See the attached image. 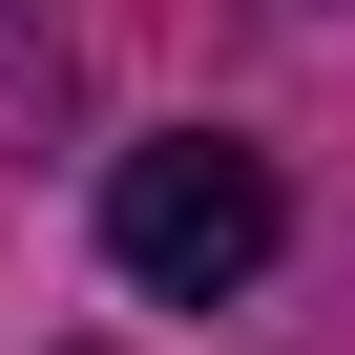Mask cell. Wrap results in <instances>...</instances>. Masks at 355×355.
<instances>
[{"mask_svg": "<svg viewBox=\"0 0 355 355\" xmlns=\"http://www.w3.org/2000/svg\"><path fill=\"white\" fill-rule=\"evenodd\" d=\"M272 230H293V209H272V167H251V146H209V125L105 167V251H125V293H167V313L251 293V272H272Z\"/></svg>", "mask_w": 355, "mask_h": 355, "instance_id": "cell-1", "label": "cell"}]
</instances>
